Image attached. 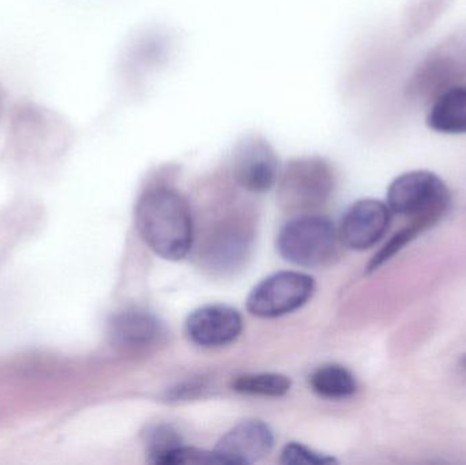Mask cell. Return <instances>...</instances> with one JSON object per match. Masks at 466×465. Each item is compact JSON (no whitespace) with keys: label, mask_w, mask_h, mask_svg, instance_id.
<instances>
[{"label":"cell","mask_w":466,"mask_h":465,"mask_svg":"<svg viewBox=\"0 0 466 465\" xmlns=\"http://www.w3.org/2000/svg\"><path fill=\"white\" fill-rule=\"evenodd\" d=\"M163 327L153 314L139 308L120 311L109 322V338L119 349L139 351L155 346Z\"/></svg>","instance_id":"cell-10"},{"label":"cell","mask_w":466,"mask_h":465,"mask_svg":"<svg viewBox=\"0 0 466 465\" xmlns=\"http://www.w3.org/2000/svg\"><path fill=\"white\" fill-rule=\"evenodd\" d=\"M309 385L320 398L330 400L352 398L358 390L355 376L339 365H326L318 369L309 377Z\"/></svg>","instance_id":"cell-12"},{"label":"cell","mask_w":466,"mask_h":465,"mask_svg":"<svg viewBox=\"0 0 466 465\" xmlns=\"http://www.w3.org/2000/svg\"><path fill=\"white\" fill-rule=\"evenodd\" d=\"M390 207L378 199H361L353 204L342 217L339 238L352 250L374 248L390 228Z\"/></svg>","instance_id":"cell-7"},{"label":"cell","mask_w":466,"mask_h":465,"mask_svg":"<svg viewBox=\"0 0 466 465\" xmlns=\"http://www.w3.org/2000/svg\"><path fill=\"white\" fill-rule=\"evenodd\" d=\"M431 130L449 136L466 134V86H454L438 97L427 115Z\"/></svg>","instance_id":"cell-11"},{"label":"cell","mask_w":466,"mask_h":465,"mask_svg":"<svg viewBox=\"0 0 466 465\" xmlns=\"http://www.w3.org/2000/svg\"><path fill=\"white\" fill-rule=\"evenodd\" d=\"M136 223L145 243L164 259L179 261L193 246L190 207L172 188L155 187L147 191L137 204Z\"/></svg>","instance_id":"cell-1"},{"label":"cell","mask_w":466,"mask_h":465,"mask_svg":"<svg viewBox=\"0 0 466 465\" xmlns=\"http://www.w3.org/2000/svg\"><path fill=\"white\" fill-rule=\"evenodd\" d=\"M279 201L287 212L309 215L319 209L334 190V174L319 157L295 158L279 177Z\"/></svg>","instance_id":"cell-3"},{"label":"cell","mask_w":466,"mask_h":465,"mask_svg":"<svg viewBox=\"0 0 466 465\" xmlns=\"http://www.w3.org/2000/svg\"><path fill=\"white\" fill-rule=\"evenodd\" d=\"M424 231H426V228L421 227L420 224L408 221L407 226L400 229L399 232H396V234L389 239V242L378 251L377 256L370 262L369 270H375L382 267L385 262L393 258L396 254H399L402 248H407L416 237H419V235Z\"/></svg>","instance_id":"cell-15"},{"label":"cell","mask_w":466,"mask_h":465,"mask_svg":"<svg viewBox=\"0 0 466 465\" xmlns=\"http://www.w3.org/2000/svg\"><path fill=\"white\" fill-rule=\"evenodd\" d=\"M281 463L287 465H323L336 463L329 456L319 455L298 442H290L281 453Z\"/></svg>","instance_id":"cell-17"},{"label":"cell","mask_w":466,"mask_h":465,"mask_svg":"<svg viewBox=\"0 0 466 465\" xmlns=\"http://www.w3.org/2000/svg\"><path fill=\"white\" fill-rule=\"evenodd\" d=\"M386 204L393 215L429 229L448 215L451 193L437 174L418 169L405 172L391 182Z\"/></svg>","instance_id":"cell-2"},{"label":"cell","mask_w":466,"mask_h":465,"mask_svg":"<svg viewBox=\"0 0 466 465\" xmlns=\"http://www.w3.org/2000/svg\"><path fill=\"white\" fill-rule=\"evenodd\" d=\"M312 278L299 272H279L258 284L247 299L249 313L260 318H276L298 310L314 294Z\"/></svg>","instance_id":"cell-5"},{"label":"cell","mask_w":466,"mask_h":465,"mask_svg":"<svg viewBox=\"0 0 466 465\" xmlns=\"http://www.w3.org/2000/svg\"><path fill=\"white\" fill-rule=\"evenodd\" d=\"M232 389L243 395L281 398L289 392L290 379L276 373L244 374L236 377Z\"/></svg>","instance_id":"cell-13"},{"label":"cell","mask_w":466,"mask_h":465,"mask_svg":"<svg viewBox=\"0 0 466 465\" xmlns=\"http://www.w3.org/2000/svg\"><path fill=\"white\" fill-rule=\"evenodd\" d=\"M232 177L244 190L265 193L270 190L279 177V163L276 152L262 136H244L232 153Z\"/></svg>","instance_id":"cell-6"},{"label":"cell","mask_w":466,"mask_h":465,"mask_svg":"<svg viewBox=\"0 0 466 465\" xmlns=\"http://www.w3.org/2000/svg\"><path fill=\"white\" fill-rule=\"evenodd\" d=\"M241 330L240 314L226 305L205 306L194 311L186 321L188 339L205 349L228 346L240 336Z\"/></svg>","instance_id":"cell-8"},{"label":"cell","mask_w":466,"mask_h":465,"mask_svg":"<svg viewBox=\"0 0 466 465\" xmlns=\"http://www.w3.org/2000/svg\"><path fill=\"white\" fill-rule=\"evenodd\" d=\"M248 243L246 235L227 232L218 238L210 248L209 259L218 268H232L246 257Z\"/></svg>","instance_id":"cell-14"},{"label":"cell","mask_w":466,"mask_h":465,"mask_svg":"<svg viewBox=\"0 0 466 465\" xmlns=\"http://www.w3.org/2000/svg\"><path fill=\"white\" fill-rule=\"evenodd\" d=\"M270 428L260 420H246L218 441L215 453L220 464H254L273 450Z\"/></svg>","instance_id":"cell-9"},{"label":"cell","mask_w":466,"mask_h":465,"mask_svg":"<svg viewBox=\"0 0 466 465\" xmlns=\"http://www.w3.org/2000/svg\"><path fill=\"white\" fill-rule=\"evenodd\" d=\"M462 366L466 369V357H464V359H462Z\"/></svg>","instance_id":"cell-18"},{"label":"cell","mask_w":466,"mask_h":465,"mask_svg":"<svg viewBox=\"0 0 466 465\" xmlns=\"http://www.w3.org/2000/svg\"><path fill=\"white\" fill-rule=\"evenodd\" d=\"M277 248L287 261L299 267H325L337 254L336 228L320 216H299L279 231Z\"/></svg>","instance_id":"cell-4"},{"label":"cell","mask_w":466,"mask_h":465,"mask_svg":"<svg viewBox=\"0 0 466 465\" xmlns=\"http://www.w3.org/2000/svg\"><path fill=\"white\" fill-rule=\"evenodd\" d=\"M179 434L172 430L169 426H156L147 436V450H149L150 461L158 464V461L177 448L182 447Z\"/></svg>","instance_id":"cell-16"}]
</instances>
